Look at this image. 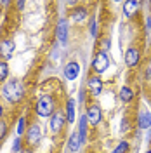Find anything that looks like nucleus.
I'll return each mask as SVG.
<instances>
[{
	"mask_svg": "<svg viewBox=\"0 0 151 153\" xmlns=\"http://www.w3.org/2000/svg\"><path fill=\"white\" fill-rule=\"evenodd\" d=\"M64 124H66V117H64V113L63 111H57L50 117V122H49V127H50V131L54 134H59L61 131H63V127H64Z\"/></svg>",
	"mask_w": 151,
	"mask_h": 153,
	"instance_id": "obj_7",
	"label": "nucleus"
},
{
	"mask_svg": "<svg viewBox=\"0 0 151 153\" xmlns=\"http://www.w3.org/2000/svg\"><path fill=\"white\" fill-rule=\"evenodd\" d=\"M2 117H4V106H2V103H0V120H2Z\"/></svg>",
	"mask_w": 151,
	"mask_h": 153,
	"instance_id": "obj_28",
	"label": "nucleus"
},
{
	"mask_svg": "<svg viewBox=\"0 0 151 153\" xmlns=\"http://www.w3.org/2000/svg\"><path fill=\"white\" fill-rule=\"evenodd\" d=\"M148 153H151V150H150V152H148Z\"/></svg>",
	"mask_w": 151,
	"mask_h": 153,
	"instance_id": "obj_29",
	"label": "nucleus"
},
{
	"mask_svg": "<svg viewBox=\"0 0 151 153\" xmlns=\"http://www.w3.org/2000/svg\"><path fill=\"white\" fill-rule=\"evenodd\" d=\"M64 117H66V124H73V120H75V101L73 99H68Z\"/></svg>",
	"mask_w": 151,
	"mask_h": 153,
	"instance_id": "obj_15",
	"label": "nucleus"
},
{
	"mask_svg": "<svg viewBox=\"0 0 151 153\" xmlns=\"http://www.w3.org/2000/svg\"><path fill=\"white\" fill-rule=\"evenodd\" d=\"M12 152L14 153H21V137H16L14 139V143H12Z\"/></svg>",
	"mask_w": 151,
	"mask_h": 153,
	"instance_id": "obj_23",
	"label": "nucleus"
},
{
	"mask_svg": "<svg viewBox=\"0 0 151 153\" xmlns=\"http://www.w3.org/2000/svg\"><path fill=\"white\" fill-rule=\"evenodd\" d=\"M7 76H9V65L7 61H0V82H5Z\"/></svg>",
	"mask_w": 151,
	"mask_h": 153,
	"instance_id": "obj_19",
	"label": "nucleus"
},
{
	"mask_svg": "<svg viewBox=\"0 0 151 153\" xmlns=\"http://www.w3.org/2000/svg\"><path fill=\"white\" fill-rule=\"evenodd\" d=\"M24 122H26V118H24V117H19V120H18V136H21V134L24 132Z\"/></svg>",
	"mask_w": 151,
	"mask_h": 153,
	"instance_id": "obj_22",
	"label": "nucleus"
},
{
	"mask_svg": "<svg viewBox=\"0 0 151 153\" xmlns=\"http://www.w3.org/2000/svg\"><path fill=\"white\" fill-rule=\"evenodd\" d=\"M35 113L40 117V118H47V117H52L56 113V101L50 94H42L37 99V105H35Z\"/></svg>",
	"mask_w": 151,
	"mask_h": 153,
	"instance_id": "obj_2",
	"label": "nucleus"
},
{
	"mask_svg": "<svg viewBox=\"0 0 151 153\" xmlns=\"http://www.w3.org/2000/svg\"><path fill=\"white\" fill-rule=\"evenodd\" d=\"M146 30H148V31L151 30V16H148V18H146Z\"/></svg>",
	"mask_w": 151,
	"mask_h": 153,
	"instance_id": "obj_25",
	"label": "nucleus"
},
{
	"mask_svg": "<svg viewBox=\"0 0 151 153\" xmlns=\"http://www.w3.org/2000/svg\"><path fill=\"white\" fill-rule=\"evenodd\" d=\"M56 37L59 40L61 45H66L68 44V37H70V26H68V19L66 18H61L59 23L56 26Z\"/></svg>",
	"mask_w": 151,
	"mask_h": 153,
	"instance_id": "obj_6",
	"label": "nucleus"
},
{
	"mask_svg": "<svg viewBox=\"0 0 151 153\" xmlns=\"http://www.w3.org/2000/svg\"><path fill=\"white\" fill-rule=\"evenodd\" d=\"M141 7V2H137V0H127V2H123V12H125V18H134L135 14H137V10Z\"/></svg>",
	"mask_w": 151,
	"mask_h": 153,
	"instance_id": "obj_11",
	"label": "nucleus"
},
{
	"mask_svg": "<svg viewBox=\"0 0 151 153\" xmlns=\"http://www.w3.org/2000/svg\"><path fill=\"white\" fill-rule=\"evenodd\" d=\"M85 117H87V122H89V125H92V127L99 125V124H101V120H103V111H101V106L95 105V103L89 105V106H87V113H85Z\"/></svg>",
	"mask_w": 151,
	"mask_h": 153,
	"instance_id": "obj_4",
	"label": "nucleus"
},
{
	"mask_svg": "<svg viewBox=\"0 0 151 153\" xmlns=\"http://www.w3.org/2000/svg\"><path fill=\"white\" fill-rule=\"evenodd\" d=\"M0 96L9 105H19L24 99V85H23V82H19L16 78L5 82L2 85V89H0Z\"/></svg>",
	"mask_w": 151,
	"mask_h": 153,
	"instance_id": "obj_1",
	"label": "nucleus"
},
{
	"mask_svg": "<svg viewBox=\"0 0 151 153\" xmlns=\"http://www.w3.org/2000/svg\"><path fill=\"white\" fill-rule=\"evenodd\" d=\"M92 71H94V75H103L104 71L108 70L110 66V56H108V52H103V51H97L95 52L94 59H92Z\"/></svg>",
	"mask_w": 151,
	"mask_h": 153,
	"instance_id": "obj_3",
	"label": "nucleus"
},
{
	"mask_svg": "<svg viewBox=\"0 0 151 153\" xmlns=\"http://www.w3.org/2000/svg\"><path fill=\"white\" fill-rule=\"evenodd\" d=\"M80 146H82V139H80L78 132H71V136L68 137V152L76 153L80 150Z\"/></svg>",
	"mask_w": 151,
	"mask_h": 153,
	"instance_id": "obj_14",
	"label": "nucleus"
},
{
	"mask_svg": "<svg viewBox=\"0 0 151 153\" xmlns=\"http://www.w3.org/2000/svg\"><path fill=\"white\" fill-rule=\"evenodd\" d=\"M139 61H141V51L137 47H129L125 51V65L129 68L137 66Z\"/></svg>",
	"mask_w": 151,
	"mask_h": 153,
	"instance_id": "obj_10",
	"label": "nucleus"
},
{
	"mask_svg": "<svg viewBox=\"0 0 151 153\" xmlns=\"http://www.w3.org/2000/svg\"><path fill=\"white\" fill-rule=\"evenodd\" d=\"M80 73V65L76 61H70L66 66H64V76L68 80H75L76 76Z\"/></svg>",
	"mask_w": 151,
	"mask_h": 153,
	"instance_id": "obj_12",
	"label": "nucleus"
},
{
	"mask_svg": "<svg viewBox=\"0 0 151 153\" xmlns=\"http://www.w3.org/2000/svg\"><path fill=\"white\" fill-rule=\"evenodd\" d=\"M84 99H85V91H80V94H78V101L82 103Z\"/></svg>",
	"mask_w": 151,
	"mask_h": 153,
	"instance_id": "obj_26",
	"label": "nucleus"
},
{
	"mask_svg": "<svg viewBox=\"0 0 151 153\" xmlns=\"http://www.w3.org/2000/svg\"><path fill=\"white\" fill-rule=\"evenodd\" d=\"M87 91H89V94L92 96V97L101 96V92H103V80L97 75L89 76V80H87Z\"/></svg>",
	"mask_w": 151,
	"mask_h": 153,
	"instance_id": "obj_8",
	"label": "nucleus"
},
{
	"mask_svg": "<svg viewBox=\"0 0 151 153\" xmlns=\"http://www.w3.org/2000/svg\"><path fill=\"white\" fill-rule=\"evenodd\" d=\"M129 150H130V144L127 143V141H120V143L113 148V152L111 153H127Z\"/></svg>",
	"mask_w": 151,
	"mask_h": 153,
	"instance_id": "obj_20",
	"label": "nucleus"
},
{
	"mask_svg": "<svg viewBox=\"0 0 151 153\" xmlns=\"http://www.w3.org/2000/svg\"><path fill=\"white\" fill-rule=\"evenodd\" d=\"M97 21H95V19H92V23H90V35H92V37H97Z\"/></svg>",
	"mask_w": 151,
	"mask_h": 153,
	"instance_id": "obj_24",
	"label": "nucleus"
},
{
	"mask_svg": "<svg viewBox=\"0 0 151 153\" xmlns=\"http://www.w3.org/2000/svg\"><path fill=\"white\" fill-rule=\"evenodd\" d=\"M7 132H9V127H7V122L2 118L0 120V141H4L5 139V136H7Z\"/></svg>",
	"mask_w": 151,
	"mask_h": 153,
	"instance_id": "obj_21",
	"label": "nucleus"
},
{
	"mask_svg": "<svg viewBox=\"0 0 151 153\" xmlns=\"http://www.w3.org/2000/svg\"><path fill=\"white\" fill-rule=\"evenodd\" d=\"M87 125H89V122H87V117L85 115H82L80 117V122H78V136H80V139H82V143H85V139H87Z\"/></svg>",
	"mask_w": 151,
	"mask_h": 153,
	"instance_id": "obj_16",
	"label": "nucleus"
},
{
	"mask_svg": "<svg viewBox=\"0 0 151 153\" xmlns=\"http://www.w3.org/2000/svg\"><path fill=\"white\" fill-rule=\"evenodd\" d=\"M85 19H87V9H84V7L75 9L71 12V21H73V23H82Z\"/></svg>",
	"mask_w": 151,
	"mask_h": 153,
	"instance_id": "obj_18",
	"label": "nucleus"
},
{
	"mask_svg": "<svg viewBox=\"0 0 151 153\" xmlns=\"http://www.w3.org/2000/svg\"><path fill=\"white\" fill-rule=\"evenodd\" d=\"M21 153H33L31 148H24V150H21Z\"/></svg>",
	"mask_w": 151,
	"mask_h": 153,
	"instance_id": "obj_27",
	"label": "nucleus"
},
{
	"mask_svg": "<svg viewBox=\"0 0 151 153\" xmlns=\"http://www.w3.org/2000/svg\"><path fill=\"white\" fill-rule=\"evenodd\" d=\"M118 97H120V101L122 103H130L134 99V92L130 87H122L120 89V92H118Z\"/></svg>",
	"mask_w": 151,
	"mask_h": 153,
	"instance_id": "obj_17",
	"label": "nucleus"
},
{
	"mask_svg": "<svg viewBox=\"0 0 151 153\" xmlns=\"http://www.w3.org/2000/svg\"><path fill=\"white\" fill-rule=\"evenodd\" d=\"M14 51H16V44H14V40L5 38V40L0 42V57H2V61L10 59V57L14 56Z\"/></svg>",
	"mask_w": 151,
	"mask_h": 153,
	"instance_id": "obj_9",
	"label": "nucleus"
},
{
	"mask_svg": "<svg viewBox=\"0 0 151 153\" xmlns=\"http://www.w3.org/2000/svg\"><path fill=\"white\" fill-rule=\"evenodd\" d=\"M40 141H42V127L38 124H31L26 131V144L30 148H33L40 144Z\"/></svg>",
	"mask_w": 151,
	"mask_h": 153,
	"instance_id": "obj_5",
	"label": "nucleus"
},
{
	"mask_svg": "<svg viewBox=\"0 0 151 153\" xmlns=\"http://www.w3.org/2000/svg\"><path fill=\"white\" fill-rule=\"evenodd\" d=\"M137 127L139 129H150L151 127V111L148 110H142L141 113L137 115Z\"/></svg>",
	"mask_w": 151,
	"mask_h": 153,
	"instance_id": "obj_13",
	"label": "nucleus"
}]
</instances>
